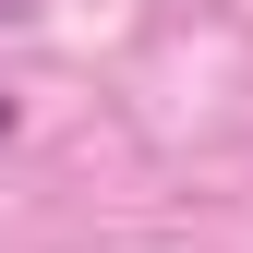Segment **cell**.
Wrapping results in <instances>:
<instances>
[{"instance_id": "obj_1", "label": "cell", "mask_w": 253, "mask_h": 253, "mask_svg": "<svg viewBox=\"0 0 253 253\" xmlns=\"http://www.w3.org/2000/svg\"><path fill=\"white\" fill-rule=\"evenodd\" d=\"M12 121H24V109H12V97H0V145H12Z\"/></svg>"}]
</instances>
